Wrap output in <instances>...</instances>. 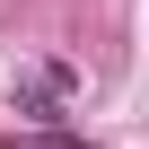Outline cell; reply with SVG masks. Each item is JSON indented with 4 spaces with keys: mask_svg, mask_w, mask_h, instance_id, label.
Instances as JSON below:
<instances>
[{
    "mask_svg": "<svg viewBox=\"0 0 149 149\" xmlns=\"http://www.w3.org/2000/svg\"><path fill=\"white\" fill-rule=\"evenodd\" d=\"M70 88H79V79H70V61H35L26 79H18V114H26V123H61Z\"/></svg>",
    "mask_w": 149,
    "mask_h": 149,
    "instance_id": "obj_1",
    "label": "cell"
},
{
    "mask_svg": "<svg viewBox=\"0 0 149 149\" xmlns=\"http://www.w3.org/2000/svg\"><path fill=\"white\" fill-rule=\"evenodd\" d=\"M9 149H88V140H70V132H44V140H9Z\"/></svg>",
    "mask_w": 149,
    "mask_h": 149,
    "instance_id": "obj_2",
    "label": "cell"
}]
</instances>
